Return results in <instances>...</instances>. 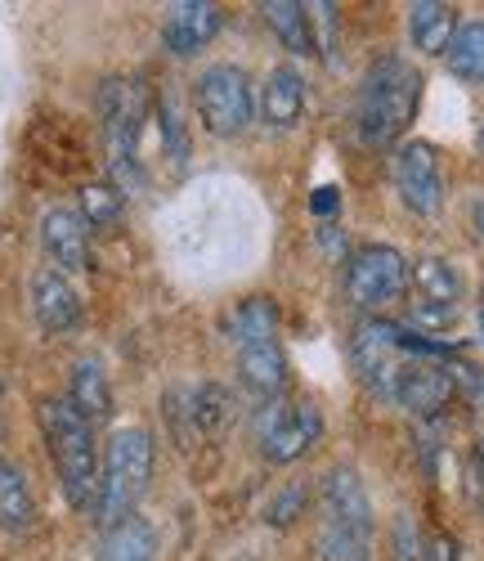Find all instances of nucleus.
Listing matches in <instances>:
<instances>
[{"instance_id": "f257e3e1", "label": "nucleus", "mask_w": 484, "mask_h": 561, "mask_svg": "<svg viewBox=\"0 0 484 561\" xmlns=\"http://www.w3.org/2000/svg\"><path fill=\"white\" fill-rule=\"evenodd\" d=\"M422 68H413L400 55H385L364 72L355 95V130L368 149L404 145V130L413 126L422 104Z\"/></svg>"}, {"instance_id": "f03ea898", "label": "nucleus", "mask_w": 484, "mask_h": 561, "mask_svg": "<svg viewBox=\"0 0 484 561\" xmlns=\"http://www.w3.org/2000/svg\"><path fill=\"white\" fill-rule=\"evenodd\" d=\"M36 423H41L45 449H50V458H55L64 499L77 512H94V503H100V445H94V427L64 396L41 400Z\"/></svg>"}, {"instance_id": "7ed1b4c3", "label": "nucleus", "mask_w": 484, "mask_h": 561, "mask_svg": "<svg viewBox=\"0 0 484 561\" xmlns=\"http://www.w3.org/2000/svg\"><path fill=\"white\" fill-rule=\"evenodd\" d=\"M153 458H158V449L143 427H117L113 432V440L100 454V503H94V517L104 526L130 517L135 503L149 494Z\"/></svg>"}, {"instance_id": "20e7f679", "label": "nucleus", "mask_w": 484, "mask_h": 561, "mask_svg": "<svg viewBox=\"0 0 484 561\" xmlns=\"http://www.w3.org/2000/svg\"><path fill=\"white\" fill-rule=\"evenodd\" d=\"M149 85L139 77H108L100 85V122H104V145H108V162H113V184L139 190V135L149 122Z\"/></svg>"}, {"instance_id": "39448f33", "label": "nucleus", "mask_w": 484, "mask_h": 561, "mask_svg": "<svg viewBox=\"0 0 484 561\" xmlns=\"http://www.w3.org/2000/svg\"><path fill=\"white\" fill-rule=\"evenodd\" d=\"M193 108H198V117L211 135H220V139L242 135L256 113L247 72L233 68V64H211L198 81H193Z\"/></svg>"}, {"instance_id": "423d86ee", "label": "nucleus", "mask_w": 484, "mask_h": 561, "mask_svg": "<svg viewBox=\"0 0 484 561\" xmlns=\"http://www.w3.org/2000/svg\"><path fill=\"white\" fill-rule=\"evenodd\" d=\"M323 436V413L310 400H269L256 417V445L265 462H297L306 458Z\"/></svg>"}, {"instance_id": "0eeeda50", "label": "nucleus", "mask_w": 484, "mask_h": 561, "mask_svg": "<svg viewBox=\"0 0 484 561\" xmlns=\"http://www.w3.org/2000/svg\"><path fill=\"white\" fill-rule=\"evenodd\" d=\"M408 288V261L400 248L391 243H368L359 252H350L346 261V297L359 310H381L400 301Z\"/></svg>"}, {"instance_id": "6e6552de", "label": "nucleus", "mask_w": 484, "mask_h": 561, "mask_svg": "<svg viewBox=\"0 0 484 561\" xmlns=\"http://www.w3.org/2000/svg\"><path fill=\"white\" fill-rule=\"evenodd\" d=\"M404 342H408V329H400V323H391V319H364L355 329V337H350L355 373L385 400H391V391H395L400 364L408 359Z\"/></svg>"}, {"instance_id": "1a4fd4ad", "label": "nucleus", "mask_w": 484, "mask_h": 561, "mask_svg": "<svg viewBox=\"0 0 484 561\" xmlns=\"http://www.w3.org/2000/svg\"><path fill=\"white\" fill-rule=\"evenodd\" d=\"M391 180L395 194L413 216H435L445 207V171H440V153L426 139H404L395 145L391 158Z\"/></svg>"}, {"instance_id": "9d476101", "label": "nucleus", "mask_w": 484, "mask_h": 561, "mask_svg": "<svg viewBox=\"0 0 484 561\" xmlns=\"http://www.w3.org/2000/svg\"><path fill=\"white\" fill-rule=\"evenodd\" d=\"M166 413L175 423L180 440H203V436H220L233 417V396L220 382H198V387H175L166 396Z\"/></svg>"}, {"instance_id": "9b49d317", "label": "nucleus", "mask_w": 484, "mask_h": 561, "mask_svg": "<svg viewBox=\"0 0 484 561\" xmlns=\"http://www.w3.org/2000/svg\"><path fill=\"white\" fill-rule=\"evenodd\" d=\"M453 396H458L453 368L440 364L435 355H408V359L400 364V373H395V391H391V400L404 404V409L417 413V417H435Z\"/></svg>"}, {"instance_id": "f8f14e48", "label": "nucleus", "mask_w": 484, "mask_h": 561, "mask_svg": "<svg viewBox=\"0 0 484 561\" xmlns=\"http://www.w3.org/2000/svg\"><path fill=\"white\" fill-rule=\"evenodd\" d=\"M27 297H32V314L36 323L50 337H64L72 333L77 323L85 319V306H81V293L72 288V278L50 270V265H41L32 278H27Z\"/></svg>"}, {"instance_id": "ddd939ff", "label": "nucleus", "mask_w": 484, "mask_h": 561, "mask_svg": "<svg viewBox=\"0 0 484 561\" xmlns=\"http://www.w3.org/2000/svg\"><path fill=\"white\" fill-rule=\"evenodd\" d=\"M319 503H323V526H346L359 535H372V526H377L372 499H368L355 467H332L319 485Z\"/></svg>"}, {"instance_id": "4468645a", "label": "nucleus", "mask_w": 484, "mask_h": 561, "mask_svg": "<svg viewBox=\"0 0 484 561\" xmlns=\"http://www.w3.org/2000/svg\"><path fill=\"white\" fill-rule=\"evenodd\" d=\"M41 248L50 256V270L59 274L90 270V229L72 207H50L41 216Z\"/></svg>"}, {"instance_id": "2eb2a0df", "label": "nucleus", "mask_w": 484, "mask_h": 561, "mask_svg": "<svg viewBox=\"0 0 484 561\" xmlns=\"http://www.w3.org/2000/svg\"><path fill=\"white\" fill-rule=\"evenodd\" d=\"M224 27V10L211 5V0H184V5H171L162 19V41L171 55H198L220 36Z\"/></svg>"}, {"instance_id": "dca6fc26", "label": "nucleus", "mask_w": 484, "mask_h": 561, "mask_svg": "<svg viewBox=\"0 0 484 561\" xmlns=\"http://www.w3.org/2000/svg\"><path fill=\"white\" fill-rule=\"evenodd\" d=\"M238 351V378L252 396L261 400H278L283 387H287V355L278 346V337H265V342H242L233 346Z\"/></svg>"}, {"instance_id": "f3484780", "label": "nucleus", "mask_w": 484, "mask_h": 561, "mask_svg": "<svg viewBox=\"0 0 484 561\" xmlns=\"http://www.w3.org/2000/svg\"><path fill=\"white\" fill-rule=\"evenodd\" d=\"M301 113H306V77L292 64H283L261 85V117L274 130H292L301 122Z\"/></svg>"}, {"instance_id": "a211bd4d", "label": "nucleus", "mask_w": 484, "mask_h": 561, "mask_svg": "<svg viewBox=\"0 0 484 561\" xmlns=\"http://www.w3.org/2000/svg\"><path fill=\"white\" fill-rule=\"evenodd\" d=\"M85 423H108L113 417V382L100 359H77L68 373V396H64Z\"/></svg>"}, {"instance_id": "6ab92c4d", "label": "nucleus", "mask_w": 484, "mask_h": 561, "mask_svg": "<svg viewBox=\"0 0 484 561\" xmlns=\"http://www.w3.org/2000/svg\"><path fill=\"white\" fill-rule=\"evenodd\" d=\"M458 36V10L445 5V0H417L408 5V41L417 55H445L449 41Z\"/></svg>"}, {"instance_id": "aec40b11", "label": "nucleus", "mask_w": 484, "mask_h": 561, "mask_svg": "<svg viewBox=\"0 0 484 561\" xmlns=\"http://www.w3.org/2000/svg\"><path fill=\"white\" fill-rule=\"evenodd\" d=\"M158 552V535L143 517H122L113 526H104V543H100V561H153Z\"/></svg>"}, {"instance_id": "412c9836", "label": "nucleus", "mask_w": 484, "mask_h": 561, "mask_svg": "<svg viewBox=\"0 0 484 561\" xmlns=\"http://www.w3.org/2000/svg\"><path fill=\"white\" fill-rule=\"evenodd\" d=\"M36 526V499H32V485L19 467L0 454V530H32Z\"/></svg>"}, {"instance_id": "4be33fe9", "label": "nucleus", "mask_w": 484, "mask_h": 561, "mask_svg": "<svg viewBox=\"0 0 484 561\" xmlns=\"http://www.w3.org/2000/svg\"><path fill=\"white\" fill-rule=\"evenodd\" d=\"M408 274H413L422 301H430V306H458L462 301V270L449 256H417Z\"/></svg>"}, {"instance_id": "5701e85b", "label": "nucleus", "mask_w": 484, "mask_h": 561, "mask_svg": "<svg viewBox=\"0 0 484 561\" xmlns=\"http://www.w3.org/2000/svg\"><path fill=\"white\" fill-rule=\"evenodd\" d=\"M265 23L274 27V36L283 41L287 55H314V36H310V19H306V5H297V0H269V5H261Z\"/></svg>"}, {"instance_id": "b1692460", "label": "nucleus", "mask_w": 484, "mask_h": 561, "mask_svg": "<svg viewBox=\"0 0 484 561\" xmlns=\"http://www.w3.org/2000/svg\"><path fill=\"white\" fill-rule=\"evenodd\" d=\"M265 337H278V306L269 297H247L229 314V342L242 346V342H265Z\"/></svg>"}, {"instance_id": "393cba45", "label": "nucleus", "mask_w": 484, "mask_h": 561, "mask_svg": "<svg viewBox=\"0 0 484 561\" xmlns=\"http://www.w3.org/2000/svg\"><path fill=\"white\" fill-rule=\"evenodd\" d=\"M445 64H449V72L458 81L484 85V19L458 27V36L449 41V50H445Z\"/></svg>"}, {"instance_id": "a878e982", "label": "nucleus", "mask_w": 484, "mask_h": 561, "mask_svg": "<svg viewBox=\"0 0 484 561\" xmlns=\"http://www.w3.org/2000/svg\"><path fill=\"white\" fill-rule=\"evenodd\" d=\"M122 211H126V194L117 190V184L94 180L81 190V211L77 216L85 220V229H108V225L122 220Z\"/></svg>"}, {"instance_id": "bb28decb", "label": "nucleus", "mask_w": 484, "mask_h": 561, "mask_svg": "<svg viewBox=\"0 0 484 561\" xmlns=\"http://www.w3.org/2000/svg\"><path fill=\"white\" fill-rule=\"evenodd\" d=\"M372 535L346 526H319V561H368Z\"/></svg>"}, {"instance_id": "cd10ccee", "label": "nucleus", "mask_w": 484, "mask_h": 561, "mask_svg": "<svg viewBox=\"0 0 484 561\" xmlns=\"http://www.w3.org/2000/svg\"><path fill=\"white\" fill-rule=\"evenodd\" d=\"M306 503H310V490L301 485V481H292V485H283L274 499H269V507H265V522L269 526H292L297 517H306Z\"/></svg>"}, {"instance_id": "c85d7f7f", "label": "nucleus", "mask_w": 484, "mask_h": 561, "mask_svg": "<svg viewBox=\"0 0 484 561\" xmlns=\"http://www.w3.org/2000/svg\"><path fill=\"white\" fill-rule=\"evenodd\" d=\"M158 117H162V139H166V153H171V162L180 167L184 158H188V130H184V122H180V113H175V104L162 95L158 100Z\"/></svg>"}, {"instance_id": "c756f323", "label": "nucleus", "mask_w": 484, "mask_h": 561, "mask_svg": "<svg viewBox=\"0 0 484 561\" xmlns=\"http://www.w3.org/2000/svg\"><path fill=\"white\" fill-rule=\"evenodd\" d=\"M336 207H342V194H336L332 184H323V190H314V198H310V211H314V216H332Z\"/></svg>"}, {"instance_id": "7c9ffc66", "label": "nucleus", "mask_w": 484, "mask_h": 561, "mask_svg": "<svg viewBox=\"0 0 484 561\" xmlns=\"http://www.w3.org/2000/svg\"><path fill=\"white\" fill-rule=\"evenodd\" d=\"M471 472H475V485H484V436L475 440V454H471Z\"/></svg>"}, {"instance_id": "2f4dec72", "label": "nucleus", "mask_w": 484, "mask_h": 561, "mask_svg": "<svg viewBox=\"0 0 484 561\" xmlns=\"http://www.w3.org/2000/svg\"><path fill=\"white\" fill-rule=\"evenodd\" d=\"M471 225H475V239L484 243V198H475V207H471Z\"/></svg>"}, {"instance_id": "473e14b6", "label": "nucleus", "mask_w": 484, "mask_h": 561, "mask_svg": "<svg viewBox=\"0 0 484 561\" xmlns=\"http://www.w3.org/2000/svg\"><path fill=\"white\" fill-rule=\"evenodd\" d=\"M480 153H484V122H480Z\"/></svg>"}, {"instance_id": "72a5a7b5", "label": "nucleus", "mask_w": 484, "mask_h": 561, "mask_svg": "<svg viewBox=\"0 0 484 561\" xmlns=\"http://www.w3.org/2000/svg\"><path fill=\"white\" fill-rule=\"evenodd\" d=\"M480 337H484V306H480Z\"/></svg>"}]
</instances>
